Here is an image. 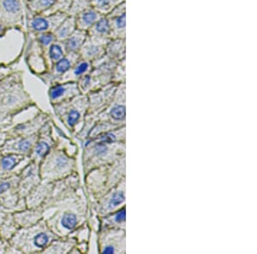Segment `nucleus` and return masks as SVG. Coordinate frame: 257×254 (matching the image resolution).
<instances>
[{"label": "nucleus", "mask_w": 257, "mask_h": 254, "mask_svg": "<svg viewBox=\"0 0 257 254\" xmlns=\"http://www.w3.org/2000/svg\"><path fill=\"white\" fill-rule=\"evenodd\" d=\"M67 13L58 12L51 15H35L29 20V28L36 34L45 32H55L60 24L68 17Z\"/></svg>", "instance_id": "obj_1"}, {"label": "nucleus", "mask_w": 257, "mask_h": 254, "mask_svg": "<svg viewBox=\"0 0 257 254\" xmlns=\"http://www.w3.org/2000/svg\"><path fill=\"white\" fill-rule=\"evenodd\" d=\"M24 20L20 0H0V24L17 26Z\"/></svg>", "instance_id": "obj_2"}, {"label": "nucleus", "mask_w": 257, "mask_h": 254, "mask_svg": "<svg viewBox=\"0 0 257 254\" xmlns=\"http://www.w3.org/2000/svg\"><path fill=\"white\" fill-rule=\"evenodd\" d=\"M110 39L99 38L88 35L79 52L80 58L88 61H98L105 56V47Z\"/></svg>", "instance_id": "obj_3"}, {"label": "nucleus", "mask_w": 257, "mask_h": 254, "mask_svg": "<svg viewBox=\"0 0 257 254\" xmlns=\"http://www.w3.org/2000/svg\"><path fill=\"white\" fill-rule=\"evenodd\" d=\"M126 39H110L105 47V58L110 61L117 62L125 59Z\"/></svg>", "instance_id": "obj_4"}, {"label": "nucleus", "mask_w": 257, "mask_h": 254, "mask_svg": "<svg viewBox=\"0 0 257 254\" xmlns=\"http://www.w3.org/2000/svg\"><path fill=\"white\" fill-rule=\"evenodd\" d=\"M101 15L92 6L88 9L85 10L75 17L76 18V29L88 33L94 24L101 18Z\"/></svg>", "instance_id": "obj_5"}, {"label": "nucleus", "mask_w": 257, "mask_h": 254, "mask_svg": "<svg viewBox=\"0 0 257 254\" xmlns=\"http://www.w3.org/2000/svg\"><path fill=\"white\" fill-rule=\"evenodd\" d=\"M87 37L88 33L76 29L72 35L63 41L66 53H79Z\"/></svg>", "instance_id": "obj_6"}, {"label": "nucleus", "mask_w": 257, "mask_h": 254, "mask_svg": "<svg viewBox=\"0 0 257 254\" xmlns=\"http://www.w3.org/2000/svg\"><path fill=\"white\" fill-rule=\"evenodd\" d=\"M107 18L111 27V39H126V13Z\"/></svg>", "instance_id": "obj_7"}, {"label": "nucleus", "mask_w": 257, "mask_h": 254, "mask_svg": "<svg viewBox=\"0 0 257 254\" xmlns=\"http://www.w3.org/2000/svg\"><path fill=\"white\" fill-rule=\"evenodd\" d=\"M88 35L103 39H111V27L106 16H102L88 31Z\"/></svg>", "instance_id": "obj_8"}, {"label": "nucleus", "mask_w": 257, "mask_h": 254, "mask_svg": "<svg viewBox=\"0 0 257 254\" xmlns=\"http://www.w3.org/2000/svg\"><path fill=\"white\" fill-rule=\"evenodd\" d=\"M76 30V18L72 16H68L65 20L60 24V26L55 30L56 41H64L72 35Z\"/></svg>", "instance_id": "obj_9"}, {"label": "nucleus", "mask_w": 257, "mask_h": 254, "mask_svg": "<svg viewBox=\"0 0 257 254\" xmlns=\"http://www.w3.org/2000/svg\"><path fill=\"white\" fill-rule=\"evenodd\" d=\"M57 0H29L26 3L27 10L33 16L42 15L48 12Z\"/></svg>", "instance_id": "obj_10"}, {"label": "nucleus", "mask_w": 257, "mask_h": 254, "mask_svg": "<svg viewBox=\"0 0 257 254\" xmlns=\"http://www.w3.org/2000/svg\"><path fill=\"white\" fill-rule=\"evenodd\" d=\"M126 0H91V6L101 15L107 16L112 10Z\"/></svg>", "instance_id": "obj_11"}, {"label": "nucleus", "mask_w": 257, "mask_h": 254, "mask_svg": "<svg viewBox=\"0 0 257 254\" xmlns=\"http://www.w3.org/2000/svg\"><path fill=\"white\" fill-rule=\"evenodd\" d=\"M48 54H49L50 59L55 63L63 59L64 56L67 54L64 49L63 41H56L53 44L50 45Z\"/></svg>", "instance_id": "obj_12"}, {"label": "nucleus", "mask_w": 257, "mask_h": 254, "mask_svg": "<svg viewBox=\"0 0 257 254\" xmlns=\"http://www.w3.org/2000/svg\"><path fill=\"white\" fill-rule=\"evenodd\" d=\"M92 62L85 60V59H80L78 61L76 62V65L71 68V74L73 77L78 78V77H83L85 75L88 74V71L92 68Z\"/></svg>", "instance_id": "obj_13"}, {"label": "nucleus", "mask_w": 257, "mask_h": 254, "mask_svg": "<svg viewBox=\"0 0 257 254\" xmlns=\"http://www.w3.org/2000/svg\"><path fill=\"white\" fill-rule=\"evenodd\" d=\"M91 0H72L68 15L76 17L85 10L91 7Z\"/></svg>", "instance_id": "obj_14"}, {"label": "nucleus", "mask_w": 257, "mask_h": 254, "mask_svg": "<svg viewBox=\"0 0 257 254\" xmlns=\"http://www.w3.org/2000/svg\"><path fill=\"white\" fill-rule=\"evenodd\" d=\"M71 1L72 0H57L54 6L48 12L42 15H51V14H54L58 12H64V13L68 14V12L70 8V5H71Z\"/></svg>", "instance_id": "obj_15"}, {"label": "nucleus", "mask_w": 257, "mask_h": 254, "mask_svg": "<svg viewBox=\"0 0 257 254\" xmlns=\"http://www.w3.org/2000/svg\"><path fill=\"white\" fill-rule=\"evenodd\" d=\"M76 87V84L70 83L68 85H57L55 87H53L50 91V95L52 97V99L55 100L59 97L64 96V94L67 93L68 90H70L71 88Z\"/></svg>", "instance_id": "obj_16"}, {"label": "nucleus", "mask_w": 257, "mask_h": 254, "mask_svg": "<svg viewBox=\"0 0 257 254\" xmlns=\"http://www.w3.org/2000/svg\"><path fill=\"white\" fill-rule=\"evenodd\" d=\"M37 35H38L36 37V41H38L39 44L41 45L42 47H49L50 45L53 44V42L56 41L54 33H40Z\"/></svg>", "instance_id": "obj_17"}, {"label": "nucleus", "mask_w": 257, "mask_h": 254, "mask_svg": "<svg viewBox=\"0 0 257 254\" xmlns=\"http://www.w3.org/2000/svg\"><path fill=\"white\" fill-rule=\"evenodd\" d=\"M77 223V218L75 214H64V217L62 219V225L67 229H73Z\"/></svg>", "instance_id": "obj_18"}, {"label": "nucleus", "mask_w": 257, "mask_h": 254, "mask_svg": "<svg viewBox=\"0 0 257 254\" xmlns=\"http://www.w3.org/2000/svg\"><path fill=\"white\" fill-rule=\"evenodd\" d=\"M111 115L112 118L121 120L125 117V107L123 105H117L111 109Z\"/></svg>", "instance_id": "obj_19"}, {"label": "nucleus", "mask_w": 257, "mask_h": 254, "mask_svg": "<svg viewBox=\"0 0 257 254\" xmlns=\"http://www.w3.org/2000/svg\"><path fill=\"white\" fill-rule=\"evenodd\" d=\"M123 201H124V194H123V192H117V193H114L113 196L111 197L109 206L110 207H115L121 203H123Z\"/></svg>", "instance_id": "obj_20"}, {"label": "nucleus", "mask_w": 257, "mask_h": 254, "mask_svg": "<svg viewBox=\"0 0 257 254\" xmlns=\"http://www.w3.org/2000/svg\"><path fill=\"white\" fill-rule=\"evenodd\" d=\"M48 240H49V238H48L47 234H44V233H41L35 237V245H37L38 247H43V246L47 245Z\"/></svg>", "instance_id": "obj_21"}, {"label": "nucleus", "mask_w": 257, "mask_h": 254, "mask_svg": "<svg viewBox=\"0 0 257 254\" xmlns=\"http://www.w3.org/2000/svg\"><path fill=\"white\" fill-rule=\"evenodd\" d=\"M48 151H49V146L46 142H40L36 146V152L41 157L47 155Z\"/></svg>", "instance_id": "obj_22"}, {"label": "nucleus", "mask_w": 257, "mask_h": 254, "mask_svg": "<svg viewBox=\"0 0 257 254\" xmlns=\"http://www.w3.org/2000/svg\"><path fill=\"white\" fill-rule=\"evenodd\" d=\"M16 159L12 157H7L2 160V166L5 169H12L15 166Z\"/></svg>", "instance_id": "obj_23"}, {"label": "nucleus", "mask_w": 257, "mask_h": 254, "mask_svg": "<svg viewBox=\"0 0 257 254\" xmlns=\"http://www.w3.org/2000/svg\"><path fill=\"white\" fill-rule=\"evenodd\" d=\"M80 113L78 111H75V110L70 111L69 117H68V123H69V125L73 126L78 121Z\"/></svg>", "instance_id": "obj_24"}, {"label": "nucleus", "mask_w": 257, "mask_h": 254, "mask_svg": "<svg viewBox=\"0 0 257 254\" xmlns=\"http://www.w3.org/2000/svg\"><path fill=\"white\" fill-rule=\"evenodd\" d=\"M115 219H116V222H123V221L125 220V210L123 209V210H121L120 211H118L117 215H116Z\"/></svg>", "instance_id": "obj_25"}, {"label": "nucleus", "mask_w": 257, "mask_h": 254, "mask_svg": "<svg viewBox=\"0 0 257 254\" xmlns=\"http://www.w3.org/2000/svg\"><path fill=\"white\" fill-rule=\"evenodd\" d=\"M30 147V142L29 140H23L19 144V149L22 151H28Z\"/></svg>", "instance_id": "obj_26"}, {"label": "nucleus", "mask_w": 257, "mask_h": 254, "mask_svg": "<svg viewBox=\"0 0 257 254\" xmlns=\"http://www.w3.org/2000/svg\"><path fill=\"white\" fill-rule=\"evenodd\" d=\"M115 136L113 135H111V134H108V135H105L104 137L101 138V140H102V142H107V143H110V142H112L115 140Z\"/></svg>", "instance_id": "obj_27"}, {"label": "nucleus", "mask_w": 257, "mask_h": 254, "mask_svg": "<svg viewBox=\"0 0 257 254\" xmlns=\"http://www.w3.org/2000/svg\"><path fill=\"white\" fill-rule=\"evenodd\" d=\"M10 187V184L8 182H5L0 185V193H3L5 191L8 189Z\"/></svg>", "instance_id": "obj_28"}, {"label": "nucleus", "mask_w": 257, "mask_h": 254, "mask_svg": "<svg viewBox=\"0 0 257 254\" xmlns=\"http://www.w3.org/2000/svg\"><path fill=\"white\" fill-rule=\"evenodd\" d=\"M96 148L98 153H103L105 152V149H106L105 145H103V144H99V146H97Z\"/></svg>", "instance_id": "obj_29"}, {"label": "nucleus", "mask_w": 257, "mask_h": 254, "mask_svg": "<svg viewBox=\"0 0 257 254\" xmlns=\"http://www.w3.org/2000/svg\"><path fill=\"white\" fill-rule=\"evenodd\" d=\"M104 252L105 253H113L114 252V249L112 246H107L106 248L104 249Z\"/></svg>", "instance_id": "obj_30"}, {"label": "nucleus", "mask_w": 257, "mask_h": 254, "mask_svg": "<svg viewBox=\"0 0 257 254\" xmlns=\"http://www.w3.org/2000/svg\"><path fill=\"white\" fill-rule=\"evenodd\" d=\"M27 1H29V0H25V2H27Z\"/></svg>", "instance_id": "obj_31"}]
</instances>
